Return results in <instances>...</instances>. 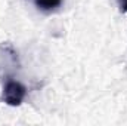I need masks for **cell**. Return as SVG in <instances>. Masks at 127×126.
<instances>
[{"label": "cell", "mask_w": 127, "mask_h": 126, "mask_svg": "<svg viewBox=\"0 0 127 126\" xmlns=\"http://www.w3.org/2000/svg\"><path fill=\"white\" fill-rule=\"evenodd\" d=\"M25 96H27V88L21 82L13 80L12 77L6 79L1 91V102H4L9 107H19L24 102Z\"/></svg>", "instance_id": "1"}, {"label": "cell", "mask_w": 127, "mask_h": 126, "mask_svg": "<svg viewBox=\"0 0 127 126\" xmlns=\"http://www.w3.org/2000/svg\"><path fill=\"white\" fill-rule=\"evenodd\" d=\"M118 1V6H120V10L121 12H127V0H117Z\"/></svg>", "instance_id": "3"}, {"label": "cell", "mask_w": 127, "mask_h": 126, "mask_svg": "<svg viewBox=\"0 0 127 126\" xmlns=\"http://www.w3.org/2000/svg\"><path fill=\"white\" fill-rule=\"evenodd\" d=\"M32 1H34V4L38 10L46 12V13L56 10L62 4V0H32Z\"/></svg>", "instance_id": "2"}]
</instances>
